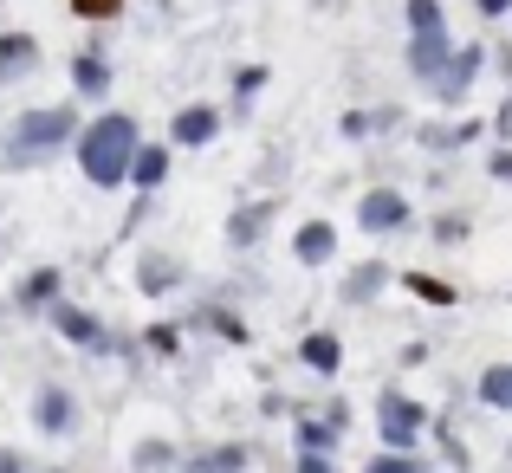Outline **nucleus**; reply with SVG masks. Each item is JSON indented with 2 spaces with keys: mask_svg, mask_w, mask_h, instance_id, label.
I'll use <instances>...</instances> for the list:
<instances>
[{
  "mask_svg": "<svg viewBox=\"0 0 512 473\" xmlns=\"http://www.w3.org/2000/svg\"><path fill=\"white\" fill-rule=\"evenodd\" d=\"M363 473H428V461H422L415 448H383V454H376V461L363 467Z\"/></svg>",
  "mask_w": 512,
  "mask_h": 473,
  "instance_id": "obj_26",
  "label": "nucleus"
},
{
  "mask_svg": "<svg viewBox=\"0 0 512 473\" xmlns=\"http://www.w3.org/2000/svg\"><path fill=\"white\" fill-rule=\"evenodd\" d=\"M448 52H454L448 26H441V33H409V78H415V85H428V78L448 65Z\"/></svg>",
  "mask_w": 512,
  "mask_h": 473,
  "instance_id": "obj_9",
  "label": "nucleus"
},
{
  "mask_svg": "<svg viewBox=\"0 0 512 473\" xmlns=\"http://www.w3.org/2000/svg\"><path fill=\"white\" fill-rule=\"evenodd\" d=\"M487 175H493V182H512V143H500V150L487 156Z\"/></svg>",
  "mask_w": 512,
  "mask_h": 473,
  "instance_id": "obj_31",
  "label": "nucleus"
},
{
  "mask_svg": "<svg viewBox=\"0 0 512 473\" xmlns=\"http://www.w3.org/2000/svg\"><path fill=\"white\" fill-rule=\"evenodd\" d=\"M72 422H78L72 389H65V383H39L33 389V428H39V435H72Z\"/></svg>",
  "mask_w": 512,
  "mask_h": 473,
  "instance_id": "obj_7",
  "label": "nucleus"
},
{
  "mask_svg": "<svg viewBox=\"0 0 512 473\" xmlns=\"http://www.w3.org/2000/svg\"><path fill=\"white\" fill-rule=\"evenodd\" d=\"M389 279H396V273H389L383 260H363V266H350V279H344L338 292H344V305H370V299H383Z\"/></svg>",
  "mask_w": 512,
  "mask_h": 473,
  "instance_id": "obj_18",
  "label": "nucleus"
},
{
  "mask_svg": "<svg viewBox=\"0 0 512 473\" xmlns=\"http://www.w3.org/2000/svg\"><path fill=\"white\" fill-rule=\"evenodd\" d=\"M500 65H506V78H512V46H506V52H500Z\"/></svg>",
  "mask_w": 512,
  "mask_h": 473,
  "instance_id": "obj_36",
  "label": "nucleus"
},
{
  "mask_svg": "<svg viewBox=\"0 0 512 473\" xmlns=\"http://www.w3.org/2000/svg\"><path fill=\"white\" fill-rule=\"evenodd\" d=\"M175 344H182V324H150V350H163V357H169Z\"/></svg>",
  "mask_w": 512,
  "mask_h": 473,
  "instance_id": "obj_30",
  "label": "nucleus"
},
{
  "mask_svg": "<svg viewBox=\"0 0 512 473\" xmlns=\"http://www.w3.org/2000/svg\"><path fill=\"white\" fill-rule=\"evenodd\" d=\"M299 473H338V467H331V454H299Z\"/></svg>",
  "mask_w": 512,
  "mask_h": 473,
  "instance_id": "obj_33",
  "label": "nucleus"
},
{
  "mask_svg": "<svg viewBox=\"0 0 512 473\" xmlns=\"http://www.w3.org/2000/svg\"><path fill=\"white\" fill-rule=\"evenodd\" d=\"M292 435H299V454H331V448H338V428H331V422H312V415H299V428H292Z\"/></svg>",
  "mask_w": 512,
  "mask_h": 473,
  "instance_id": "obj_23",
  "label": "nucleus"
},
{
  "mask_svg": "<svg viewBox=\"0 0 512 473\" xmlns=\"http://www.w3.org/2000/svg\"><path fill=\"white\" fill-rule=\"evenodd\" d=\"M402 286H409V299L435 305V312H448V305H461V286H448L441 273H402Z\"/></svg>",
  "mask_w": 512,
  "mask_h": 473,
  "instance_id": "obj_20",
  "label": "nucleus"
},
{
  "mask_svg": "<svg viewBox=\"0 0 512 473\" xmlns=\"http://www.w3.org/2000/svg\"><path fill=\"white\" fill-rule=\"evenodd\" d=\"M78 137V104H39L7 124V169H39Z\"/></svg>",
  "mask_w": 512,
  "mask_h": 473,
  "instance_id": "obj_2",
  "label": "nucleus"
},
{
  "mask_svg": "<svg viewBox=\"0 0 512 473\" xmlns=\"http://www.w3.org/2000/svg\"><path fill=\"white\" fill-rule=\"evenodd\" d=\"M0 473H26V461H20L13 448H0Z\"/></svg>",
  "mask_w": 512,
  "mask_h": 473,
  "instance_id": "obj_35",
  "label": "nucleus"
},
{
  "mask_svg": "<svg viewBox=\"0 0 512 473\" xmlns=\"http://www.w3.org/2000/svg\"><path fill=\"white\" fill-rule=\"evenodd\" d=\"M402 20H409V33H441L448 13H441V0H402Z\"/></svg>",
  "mask_w": 512,
  "mask_h": 473,
  "instance_id": "obj_25",
  "label": "nucleus"
},
{
  "mask_svg": "<svg viewBox=\"0 0 512 473\" xmlns=\"http://www.w3.org/2000/svg\"><path fill=\"white\" fill-rule=\"evenodd\" d=\"M182 473H247V441H221V448L182 461Z\"/></svg>",
  "mask_w": 512,
  "mask_h": 473,
  "instance_id": "obj_19",
  "label": "nucleus"
},
{
  "mask_svg": "<svg viewBox=\"0 0 512 473\" xmlns=\"http://www.w3.org/2000/svg\"><path fill=\"white\" fill-rule=\"evenodd\" d=\"M338 130H344V137H370L376 124H370V111H344V117H338Z\"/></svg>",
  "mask_w": 512,
  "mask_h": 473,
  "instance_id": "obj_32",
  "label": "nucleus"
},
{
  "mask_svg": "<svg viewBox=\"0 0 512 473\" xmlns=\"http://www.w3.org/2000/svg\"><path fill=\"white\" fill-rule=\"evenodd\" d=\"M299 363L312 376H338L344 370V337L338 331H305L299 337Z\"/></svg>",
  "mask_w": 512,
  "mask_h": 473,
  "instance_id": "obj_14",
  "label": "nucleus"
},
{
  "mask_svg": "<svg viewBox=\"0 0 512 473\" xmlns=\"http://www.w3.org/2000/svg\"><path fill=\"white\" fill-rule=\"evenodd\" d=\"M480 65H487V46H454V52H448V65H441V72L428 78V91H435L441 104H461L467 91H474Z\"/></svg>",
  "mask_w": 512,
  "mask_h": 473,
  "instance_id": "obj_5",
  "label": "nucleus"
},
{
  "mask_svg": "<svg viewBox=\"0 0 512 473\" xmlns=\"http://www.w3.org/2000/svg\"><path fill=\"white\" fill-rule=\"evenodd\" d=\"M46 318H52V331L65 337V344H78V350H104V324L85 312V305H46Z\"/></svg>",
  "mask_w": 512,
  "mask_h": 473,
  "instance_id": "obj_8",
  "label": "nucleus"
},
{
  "mask_svg": "<svg viewBox=\"0 0 512 473\" xmlns=\"http://www.w3.org/2000/svg\"><path fill=\"white\" fill-rule=\"evenodd\" d=\"M474 7H480V20H506L512 0H474Z\"/></svg>",
  "mask_w": 512,
  "mask_h": 473,
  "instance_id": "obj_34",
  "label": "nucleus"
},
{
  "mask_svg": "<svg viewBox=\"0 0 512 473\" xmlns=\"http://www.w3.org/2000/svg\"><path fill=\"white\" fill-rule=\"evenodd\" d=\"M163 182H169V143H137V156H130V188L156 195Z\"/></svg>",
  "mask_w": 512,
  "mask_h": 473,
  "instance_id": "obj_15",
  "label": "nucleus"
},
{
  "mask_svg": "<svg viewBox=\"0 0 512 473\" xmlns=\"http://www.w3.org/2000/svg\"><path fill=\"white\" fill-rule=\"evenodd\" d=\"M39 72V39L33 33H0V85H20Z\"/></svg>",
  "mask_w": 512,
  "mask_h": 473,
  "instance_id": "obj_12",
  "label": "nucleus"
},
{
  "mask_svg": "<svg viewBox=\"0 0 512 473\" xmlns=\"http://www.w3.org/2000/svg\"><path fill=\"white\" fill-rule=\"evenodd\" d=\"M428 234H435L441 247H461V240H467V214H441V221L428 227Z\"/></svg>",
  "mask_w": 512,
  "mask_h": 473,
  "instance_id": "obj_28",
  "label": "nucleus"
},
{
  "mask_svg": "<svg viewBox=\"0 0 512 473\" xmlns=\"http://www.w3.org/2000/svg\"><path fill=\"white\" fill-rule=\"evenodd\" d=\"M72 13H78V20H117L124 0H72Z\"/></svg>",
  "mask_w": 512,
  "mask_h": 473,
  "instance_id": "obj_29",
  "label": "nucleus"
},
{
  "mask_svg": "<svg viewBox=\"0 0 512 473\" xmlns=\"http://www.w3.org/2000/svg\"><path fill=\"white\" fill-rule=\"evenodd\" d=\"M266 78H273L266 65H240V72H234V111H227V117H253V98L266 91Z\"/></svg>",
  "mask_w": 512,
  "mask_h": 473,
  "instance_id": "obj_21",
  "label": "nucleus"
},
{
  "mask_svg": "<svg viewBox=\"0 0 512 473\" xmlns=\"http://www.w3.org/2000/svg\"><path fill=\"white\" fill-rule=\"evenodd\" d=\"M195 324H208V331L214 337H227V344H247V324H240V312H227V305H201V312H195Z\"/></svg>",
  "mask_w": 512,
  "mask_h": 473,
  "instance_id": "obj_22",
  "label": "nucleus"
},
{
  "mask_svg": "<svg viewBox=\"0 0 512 473\" xmlns=\"http://www.w3.org/2000/svg\"><path fill=\"white\" fill-rule=\"evenodd\" d=\"M376 435H383V448H422L428 409L409 389H383V396H376Z\"/></svg>",
  "mask_w": 512,
  "mask_h": 473,
  "instance_id": "obj_3",
  "label": "nucleus"
},
{
  "mask_svg": "<svg viewBox=\"0 0 512 473\" xmlns=\"http://www.w3.org/2000/svg\"><path fill=\"white\" fill-rule=\"evenodd\" d=\"M104 91H111V65H104L98 46H85L72 59V98L78 104H104Z\"/></svg>",
  "mask_w": 512,
  "mask_h": 473,
  "instance_id": "obj_11",
  "label": "nucleus"
},
{
  "mask_svg": "<svg viewBox=\"0 0 512 473\" xmlns=\"http://www.w3.org/2000/svg\"><path fill=\"white\" fill-rule=\"evenodd\" d=\"M279 214V201L266 195V201H240L234 214H227V247H260L266 240V221Z\"/></svg>",
  "mask_w": 512,
  "mask_h": 473,
  "instance_id": "obj_10",
  "label": "nucleus"
},
{
  "mask_svg": "<svg viewBox=\"0 0 512 473\" xmlns=\"http://www.w3.org/2000/svg\"><path fill=\"white\" fill-rule=\"evenodd\" d=\"M292 260L299 266H331L338 260V227L331 221H305L299 234H292Z\"/></svg>",
  "mask_w": 512,
  "mask_h": 473,
  "instance_id": "obj_13",
  "label": "nucleus"
},
{
  "mask_svg": "<svg viewBox=\"0 0 512 473\" xmlns=\"http://www.w3.org/2000/svg\"><path fill=\"white\" fill-rule=\"evenodd\" d=\"M480 402H487V409H512V363H493V370L480 376Z\"/></svg>",
  "mask_w": 512,
  "mask_h": 473,
  "instance_id": "obj_24",
  "label": "nucleus"
},
{
  "mask_svg": "<svg viewBox=\"0 0 512 473\" xmlns=\"http://www.w3.org/2000/svg\"><path fill=\"white\" fill-rule=\"evenodd\" d=\"M357 227L363 234H409L415 227V201L402 188H363L357 195Z\"/></svg>",
  "mask_w": 512,
  "mask_h": 473,
  "instance_id": "obj_4",
  "label": "nucleus"
},
{
  "mask_svg": "<svg viewBox=\"0 0 512 473\" xmlns=\"http://www.w3.org/2000/svg\"><path fill=\"white\" fill-rule=\"evenodd\" d=\"M130 467H137V473H169L175 467V448H169V441H143V448L130 454Z\"/></svg>",
  "mask_w": 512,
  "mask_h": 473,
  "instance_id": "obj_27",
  "label": "nucleus"
},
{
  "mask_svg": "<svg viewBox=\"0 0 512 473\" xmlns=\"http://www.w3.org/2000/svg\"><path fill=\"white\" fill-rule=\"evenodd\" d=\"M59 266H33V273L20 279V292H13V305L20 312H46V305H59Z\"/></svg>",
  "mask_w": 512,
  "mask_h": 473,
  "instance_id": "obj_17",
  "label": "nucleus"
},
{
  "mask_svg": "<svg viewBox=\"0 0 512 473\" xmlns=\"http://www.w3.org/2000/svg\"><path fill=\"white\" fill-rule=\"evenodd\" d=\"M221 130H227V117L214 111V104H182V111L169 117V150H208Z\"/></svg>",
  "mask_w": 512,
  "mask_h": 473,
  "instance_id": "obj_6",
  "label": "nucleus"
},
{
  "mask_svg": "<svg viewBox=\"0 0 512 473\" xmlns=\"http://www.w3.org/2000/svg\"><path fill=\"white\" fill-rule=\"evenodd\" d=\"M143 130L130 111H98L91 124H78L72 150H78V169H85V182L98 188V195H111V188L130 182V156H137Z\"/></svg>",
  "mask_w": 512,
  "mask_h": 473,
  "instance_id": "obj_1",
  "label": "nucleus"
},
{
  "mask_svg": "<svg viewBox=\"0 0 512 473\" xmlns=\"http://www.w3.org/2000/svg\"><path fill=\"white\" fill-rule=\"evenodd\" d=\"M182 286V260L175 253H143L137 260V292H150V299H163V292Z\"/></svg>",
  "mask_w": 512,
  "mask_h": 473,
  "instance_id": "obj_16",
  "label": "nucleus"
}]
</instances>
